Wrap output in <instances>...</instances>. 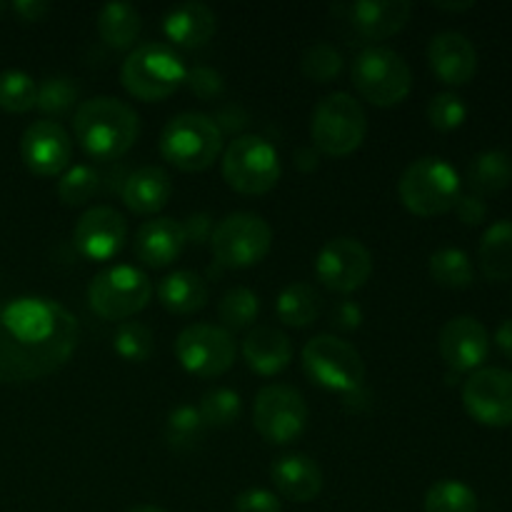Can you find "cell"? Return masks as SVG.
Wrapping results in <instances>:
<instances>
[{"instance_id": "obj_19", "label": "cell", "mask_w": 512, "mask_h": 512, "mask_svg": "<svg viewBox=\"0 0 512 512\" xmlns=\"http://www.w3.org/2000/svg\"><path fill=\"white\" fill-rule=\"evenodd\" d=\"M430 70L445 85H468L478 73V53L468 35L443 30L428 45Z\"/></svg>"}, {"instance_id": "obj_46", "label": "cell", "mask_w": 512, "mask_h": 512, "mask_svg": "<svg viewBox=\"0 0 512 512\" xmlns=\"http://www.w3.org/2000/svg\"><path fill=\"white\" fill-rule=\"evenodd\" d=\"M10 10H13L23 23H40V20L50 13V3H45V0H15V3L10 5Z\"/></svg>"}, {"instance_id": "obj_20", "label": "cell", "mask_w": 512, "mask_h": 512, "mask_svg": "<svg viewBox=\"0 0 512 512\" xmlns=\"http://www.w3.org/2000/svg\"><path fill=\"white\" fill-rule=\"evenodd\" d=\"M333 10L345 13L355 33L365 40H385L400 33L413 15V5L408 0H358Z\"/></svg>"}, {"instance_id": "obj_53", "label": "cell", "mask_w": 512, "mask_h": 512, "mask_svg": "<svg viewBox=\"0 0 512 512\" xmlns=\"http://www.w3.org/2000/svg\"><path fill=\"white\" fill-rule=\"evenodd\" d=\"M5 10H8V5H5L3 0H0V18H3V15H5Z\"/></svg>"}, {"instance_id": "obj_21", "label": "cell", "mask_w": 512, "mask_h": 512, "mask_svg": "<svg viewBox=\"0 0 512 512\" xmlns=\"http://www.w3.org/2000/svg\"><path fill=\"white\" fill-rule=\"evenodd\" d=\"M183 223L173 218H153L145 220L138 228L133 240V253L145 268H168L170 263L180 258L185 248Z\"/></svg>"}, {"instance_id": "obj_27", "label": "cell", "mask_w": 512, "mask_h": 512, "mask_svg": "<svg viewBox=\"0 0 512 512\" xmlns=\"http://www.w3.org/2000/svg\"><path fill=\"white\" fill-rule=\"evenodd\" d=\"M480 270L493 283L512 278V220H498L480 238Z\"/></svg>"}, {"instance_id": "obj_24", "label": "cell", "mask_w": 512, "mask_h": 512, "mask_svg": "<svg viewBox=\"0 0 512 512\" xmlns=\"http://www.w3.org/2000/svg\"><path fill=\"white\" fill-rule=\"evenodd\" d=\"M243 358L253 373L263 378L283 373L293 360V343L283 330L273 325H258L243 340Z\"/></svg>"}, {"instance_id": "obj_8", "label": "cell", "mask_w": 512, "mask_h": 512, "mask_svg": "<svg viewBox=\"0 0 512 512\" xmlns=\"http://www.w3.org/2000/svg\"><path fill=\"white\" fill-rule=\"evenodd\" d=\"M300 360H303L305 375L320 388L333 390V393H355L363 388V355L348 340H340L335 335H315L305 343Z\"/></svg>"}, {"instance_id": "obj_9", "label": "cell", "mask_w": 512, "mask_h": 512, "mask_svg": "<svg viewBox=\"0 0 512 512\" xmlns=\"http://www.w3.org/2000/svg\"><path fill=\"white\" fill-rule=\"evenodd\" d=\"M223 178L235 193L265 195L280 180V155L260 135H238L223 155Z\"/></svg>"}, {"instance_id": "obj_29", "label": "cell", "mask_w": 512, "mask_h": 512, "mask_svg": "<svg viewBox=\"0 0 512 512\" xmlns=\"http://www.w3.org/2000/svg\"><path fill=\"white\" fill-rule=\"evenodd\" d=\"M320 310H323V298L310 283L285 285L275 300L278 320L288 328H308L320 318Z\"/></svg>"}, {"instance_id": "obj_50", "label": "cell", "mask_w": 512, "mask_h": 512, "mask_svg": "<svg viewBox=\"0 0 512 512\" xmlns=\"http://www.w3.org/2000/svg\"><path fill=\"white\" fill-rule=\"evenodd\" d=\"M495 345H498V350L505 358L512 360V320H505V323L498 325V330H495Z\"/></svg>"}, {"instance_id": "obj_10", "label": "cell", "mask_w": 512, "mask_h": 512, "mask_svg": "<svg viewBox=\"0 0 512 512\" xmlns=\"http://www.w3.org/2000/svg\"><path fill=\"white\" fill-rule=\"evenodd\" d=\"M210 248L220 268H253L273 248V228L255 213H230L210 233Z\"/></svg>"}, {"instance_id": "obj_47", "label": "cell", "mask_w": 512, "mask_h": 512, "mask_svg": "<svg viewBox=\"0 0 512 512\" xmlns=\"http://www.w3.org/2000/svg\"><path fill=\"white\" fill-rule=\"evenodd\" d=\"M183 230H185V240H188V243L200 245V243H203V240H208L210 230H213V223H210V215L208 213L190 215V218L183 223Z\"/></svg>"}, {"instance_id": "obj_35", "label": "cell", "mask_w": 512, "mask_h": 512, "mask_svg": "<svg viewBox=\"0 0 512 512\" xmlns=\"http://www.w3.org/2000/svg\"><path fill=\"white\" fill-rule=\"evenodd\" d=\"M113 350L125 360V363H145L155 350V338L148 325L138 320H125L115 328Z\"/></svg>"}, {"instance_id": "obj_44", "label": "cell", "mask_w": 512, "mask_h": 512, "mask_svg": "<svg viewBox=\"0 0 512 512\" xmlns=\"http://www.w3.org/2000/svg\"><path fill=\"white\" fill-rule=\"evenodd\" d=\"M453 210L463 225H480L485 220V215H488V205H485V200L475 193H468V195L460 193L458 203H455Z\"/></svg>"}, {"instance_id": "obj_18", "label": "cell", "mask_w": 512, "mask_h": 512, "mask_svg": "<svg viewBox=\"0 0 512 512\" xmlns=\"http://www.w3.org/2000/svg\"><path fill=\"white\" fill-rule=\"evenodd\" d=\"M440 358L455 373H475L488 360L490 335L480 320L458 315L448 320L438 338Z\"/></svg>"}, {"instance_id": "obj_52", "label": "cell", "mask_w": 512, "mask_h": 512, "mask_svg": "<svg viewBox=\"0 0 512 512\" xmlns=\"http://www.w3.org/2000/svg\"><path fill=\"white\" fill-rule=\"evenodd\" d=\"M125 512H168V510H163V508H155V505H135V508L125 510Z\"/></svg>"}, {"instance_id": "obj_6", "label": "cell", "mask_w": 512, "mask_h": 512, "mask_svg": "<svg viewBox=\"0 0 512 512\" xmlns=\"http://www.w3.org/2000/svg\"><path fill=\"white\" fill-rule=\"evenodd\" d=\"M368 135V118L350 93H330L315 105L310 120V138L318 153L330 158H348L363 145Z\"/></svg>"}, {"instance_id": "obj_4", "label": "cell", "mask_w": 512, "mask_h": 512, "mask_svg": "<svg viewBox=\"0 0 512 512\" xmlns=\"http://www.w3.org/2000/svg\"><path fill=\"white\" fill-rule=\"evenodd\" d=\"M183 58L165 43H143L123 60L120 80L133 98L158 103L170 98L185 83Z\"/></svg>"}, {"instance_id": "obj_45", "label": "cell", "mask_w": 512, "mask_h": 512, "mask_svg": "<svg viewBox=\"0 0 512 512\" xmlns=\"http://www.w3.org/2000/svg\"><path fill=\"white\" fill-rule=\"evenodd\" d=\"M330 323L340 330H358L363 325V308L353 300H343L333 308V315H330Z\"/></svg>"}, {"instance_id": "obj_28", "label": "cell", "mask_w": 512, "mask_h": 512, "mask_svg": "<svg viewBox=\"0 0 512 512\" xmlns=\"http://www.w3.org/2000/svg\"><path fill=\"white\" fill-rule=\"evenodd\" d=\"M95 28H98L100 40L105 45L115 50H128L133 48L140 30H143V18H140V10L135 5L108 3L98 10Z\"/></svg>"}, {"instance_id": "obj_37", "label": "cell", "mask_w": 512, "mask_h": 512, "mask_svg": "<svg viewBox=\"0 0 512 512\" xmlns=\"http://www.w3.org/2000/svg\"><path fill=\"white\" fill-rule=\"evenodd\" d=\"M198 410L203 415L205 428H228V425H233L240 418L243 400H240L235 390L213 388L200 398Z\"/></svg>"}, {"instance_id": "obj_7", "label": "cell", "mask_w": 512, "mask_h": 512, "mask_svg": "<svg viewBox=\"0 0 512 512\" xmlns=\"http://www.w3.org/2000/svg\"><path fill=\"white\" fill-rule=\"evenodd\" d=\"M353 85L368 103L378 108H393L403 103L413 90V73L405 58L395 50L373 45L355 55Z\"/></svg>"}, {"instance_id": "obj_49", "label": "cell", "mask_w": 512, "mask_h": 512, "mask_svg": "<svg viewBox=\"0 0 512 512\" xmlns=\"http://www.w3.org/2000/svg\"><path fill=\"white\" fill-rule=\"evenodd\" d=\"M293 163L300 173H313V170H318L320 165V153L313 148V145H308V148H298L293 153Z\"/></svg>"}, {"instance_id": "obj_33", "label": "cell", "mask_w": 512, "mask_h": 512, "mask_svg": "<svg viewBox=\"0 0 512 512\" xmlns=\"http://www.w3.org/2000/svg\"><path fill=\"white\" fill-rule=\"evenodd\" d=\"M205 423L195 405H178L165 420V440L173 450H193L203 440Z\"/></svg>"}, {"instance_id": "obj_40", "label": "cell", "mask_w": 512, "mask_h": 512, "mask_svg": "<svg viewBox=\"0 0 512 512\" xmlns=\"http://www.w3.org/2000/svg\"><path fill=\"white\" fill-rule=\"evenodd\" d=\"M300 70L313 83H330L343 70V55L330 43H313L300 58Z\"/></svg>"}, {"instance_id": "obj_15", "label": "cell", "mask_w": 512, "mask_h": 512, "mask_svg": "<svg viewBox=\"0 0 512 512\" xmlns=\"http://www.w3.org/2000/svg\"><path fill=\"white\" fill-rule=\"evenodd\" d=\"M463 405L470 418L488 428L512 425V373L505 368H480L465 380Z\"/></svg>"}, {"instance_id": "obj_36", "label": "cell", "mask_w": 512, "mask_h": 512, "mask_svg": "<svg viewBox=\"0 0 512 512\" xmlns=\"http://www.w3.org/2000/svg\"><path fill=\"white\" fill-rule=\"evenodd\" d=\"M38 85L23 70H3L0 73V110L5 113H28L35 108Z\"/></svg>"}, {"instance_id": "obj_51", "label": "cell", "mask_w": 512, "mask_h": 512, "mask_svg": "<svg viewBox=\"0 0 512 512\" xmlns=\"http://www.w3.org/2000/svg\"><path fill=\"white\" fill-rule=\"evenodd\" d=\"M435 8L438 10H450V13H460V10H470V8H475V3L473 0H463V3H433Z\"/></svg>"}, {"instance_id": "obj_2", "label": "cell", "mask_w": 512, "mask_h": 512, "mask_svg": "<svg viewBox=\"0 0 512 512\" xmlns=\"http://www.w3.org/2000/svg\"><path fill=\"white\" fill-rule=\"evenodd\" d=\"M73 133L90 158L118 160L138 140L140 118L123 100L98 95L75 108Z\"/></svg>"}, {"instance_id": "obj_12", "label": "cell", "mask_w": 512, "mask_h": 512, "mask_svg": "<svg viewBox=\"0 0 512 512\" xmlns=\"http://www.w3.org/2000/svg\"><path fill=\"white\" fill-rule=\"evenodd\" d=\"M253 425L265 443H295L308 428V403L303 393L283 383L260 388L253 405Z\"/></svg>"}, {"instance_id": "obj_38", "label": "cell", "mask_w": 512, "mask_h": 512, "mask_svg": "<svg viewBox=\"0 0 512 512\" xmlns=\"http://www.w3.org/2000/svg\"><path fill=\"white\" fill-rule=\"evenodd\" d=\"M100 190V173L90 165L68 168L58 180V198L68 208L85 205Z\"/></svg>"}, {"instance_id": "obj_14", "label": "cell", "mask_w": 512, "mask_h": 512, "mask_svg": "<svg viewBox=\"0 0 512 512\" xmlns=\"http://www.w3.org/2000/svg\"><path fill=\"white\" fill-rule=\"evenodd\" d=\"M373 273V255L360 240L333 238L315 255V278L340 295L363 288Z\"/></svg>"}, {"instance_id": "obj_23", "label": "cell", "mask_w": 512, "mask_h": 512, "mask_svg": "<svg viewBox=\"0 0 512 512\" xmlns=\"http://www.w3.org/2000/svg\"><path fill=\"white\" fill-rule=\"evenodd\" d=\"M218 30V15L213 8L198 0L170 8L163 18V33L178 48H200Z\"/></svg>"}, {"instance_id": "obj_5", "label": "cell", "mask_w": 512, "mask_h": 512, "mask_svg": "<svg viewBox=\"0 0 512 512\" xmlns=\"http://www.w3.org/2000/svg\"><path fill=\"white\" fill-rule=\"evenodd\" d=\"M223 133L205 113H180L160 133V155L183 173H200L218 160Z\"/></svg>"}, {"instance_id": "obj_17", "label": "cell", "mask_w": 512, "mask_h": 512, "mask_svg": "<svg viewBox=\"0 0 512 512\" xmlns=\"http://www.w3.org/2000/svg\"><path fill=\"white\" fill-rule=\"evenodd\" d=\"M128 240V223L110 205H95L85 210L73 228V245L83 258L105 263L123 250Z\"/></svg>"}, {"instance_id": "obj_39", "label": "cell", "mask_w": 512, "mask_h": 512, "mask_svg": "<svg viewBox=\"0 0 512 512\" xmlns=\"http://www.w3.org/2000/svg\"><path fill=\"white\" fill-rule=\"evenodd\" d=\"M80 88L73 78L68 75H50L38 85V95H35V108L45 115H60L68 108H73L78 100Z\"/></svg>"}, {"instance_id": "obj_34", "label": "cell", "mask_w": 512, "mask_h": 512, "mask_svg": "<svg viewBox=\"0 0 512 512\" xmlns=\"http://www.w3.org/2000/svg\"><path fill=\"white\" fill-rule=\"evenodd\" d=\"M260 313V298L258 293H253L250 288H233L220 298L218 303V315L223 320L225 330H243L248 325L255 323Z\"/></svg>"}, {"instance_id": "obj_16", "label": "cell", "mask_w": 512, "mask_h": 512, "mask_svg": "<svg viewBox=\"0 0 512 512\" xmlns=\"http://www.w3.org/2000/svg\"><path fill=\"white\" fill-rule=\"evenodd\" d=\"M20 155L30 173L55 178L68 170L73 158V140L58 120H35L20 138Z\"/></svg>"}, {"instance_id": "obj_22", "label": "cell", "mask_w": 512, "mask_h": 512, "mask_svg": "<svg viewBox=\"0 0 512 512\" xmlns=\"http://www.w3.org/2000/svg\"><path fill=\"white\" fill-rule=\"evenodd\" d=\"M270 480L283 498L293 503H310L323 490V470L310 455L290 453L270 465Z\"/></svg>"}, {"instance_id": "obj_25", "label": "cell", "mask_w": 512, "mask_h": 512, "mask_svg": "<svg viewBox=\"0 0 512 512\" xmlns=\"http://www.w3.org/2000/svg\"><path fill=\"white\" fill-rule=\"evenodd\" d=\"M173 195V180L158 165H143L123 183L125 208L138 215H155L168 205Z\"/></svg>"}, {"instance_id": "obj_13", "label": "cell", "mask_w": 512, "mask_h": 512, "mask_svg": "<svg viewBox=\"0 0 512 512\" xmlns=\"http://www.w3.org/2000/svg\"><path fill=\"white\" fill-rule=\"evenodd\" d=\"M175 358L195 378H220L235 363V340L220 325L193 323L175 338Z\"/></svg>"}, {"instance_id": "obj_32", "label": "cell", "mask_w": 512, "mask_h": 512, "mask_svg": "<svg viewBox=\"0 0 512 512\" xmlns=\"http://www.w3.org/2000/svg\"><path fill=\"white\" fill-rule=\"evenodd\" d=\"M478 495L460 480H438L425 493V512H478Z\"/></svg>"}, {"instance_id": "obj_48", "label": "cell", "mask_w": 512, "mask_h": 512, "mask_svg": "<svg viewBox=\"0 0 512 512\" xmlns=\"http://www.w3.org/2000/svg\"><path fill=\"white\" fill-rule=\"evenodd\" d=\"M213 120H215V125L220 128V133H223V130L235 133V130H240L248 125V115H245V110L240 108V105H228V108L220 110L218 118H213Z\"/></svg>"}, {"instance_id": "obj_41", "label": "cell", "mask_w": 512, "mask_h": 512, "mask_svg": "<svg viewBox=\"0 0 512 512\" xmlns=\"http://www.w3.org/2000/svg\"><path fill=\"white\" fill-rule=\"evenodd\" d=\"M428 120L440 133H453L468 120V105L458 93H438L428 103Z\"/></svg>"}, {"instance_id": "obj_42", "label": "cell", "mask_w": 512, "mask_h": 512, "mask_svg": "<svg viewBox=\"0 0 512 512\" xmlns=\"http://www.w3.org/2000/svg\"><path fill=\"white\" fill-rule=\"evenodd\" d=\"M185 83H188L190 93L198 95L200 100H215L225 93L223 73H218L215 68H208V65H195L193 70H188Z\"/></svg>"}, {"instance_id": "obj_26", "label": "cell", "mask_w": 512, "mask_h": 512, "mask_svg": "<svg viewBox=\"0 0 512 512\" xmlns=\"http://www.w3.org/2000/svg\"><path fill=\"white\" fill-rule=\"evenodd\" d=\"M155 293H158L160 305L175 315L198 313L208 305V285L193 270H175L165 275Z\"/></svg>"}, {"instance_id": "obj_43", "label": "cell", "mask_w": 512, "mask_h": 512, "mask_svg": "<svg viewBox=\"0 0 512 512\" xmlns=\"http://www.w3.org/2000/svg\"><path fill=\"white\" fill-rule=\"evenodd\" d=\"M280 498L273 490L248 488L235 498V512H280Z\"/></svg>"}, {"instance_id": "obj_30", "label": "cell", "mask_w": 512, "mask_h": 512, "mask_svg": "<svg viewBox=\"0 0 512 512\" xmlns=\"http://www.w3.org/2000/svg\"><path fill=\"white\" fill-rule=\"evenodd\" d=\"M512 183V158L505 150H483L468 168V185L475 195L503 193Z\"/></svg>"}, {"instance_id": "obj_3", "label": "cell", "mask_w": 512, "mask_h": 512, "mask_svg": "<svg viewBox=\"0 0 512 512\" xmlns=\"http://www.w3.org/2000/svg\"><path fill=\"white\" fill-rule=\"evenodd\" d=\"M398 195L418 218L450 213L460 198V175L448 160L425 155L410 163L398 180Z\"/></svg>"}, {"instance_id": "obj_1", "label": "cell", "mask_w": 512, "mask_h": 512, "mask_svg": "<svg viewBox=\"0 0 512 512\" xmlns=\"http://www.w3.org/2000/svg\"><path fill=\"white\" fill-rule=\"evenodd\" d=\"M80 325L58 300L23 295L0 303V383H33L63 368Z\"/></svg>"}, {"instance_id": "obj_11", "label": "cell", "mask_w": 512, "mask_h": 512, "mask_svg": "<svg viewBox=\"0 0 512 512\" xmlns=\"http://www.w3.org/2000/svg\"><path fill=\"white\" fill-rule=\"evenodd\" d=\"M153 283L135 265H113L95 275L88 285V303L103 320H128L153 298Z\"/></svg>"}, {"instance_id": "obj_31", "label": "cell", "mask_w": 512, "mask_h": 512, "mask_svg": "<svg viewBox=\"0 0 512 512\" xmlns=\"http://www.w3.org/2000/svg\"><path fill=\"white\" fill-rule=\"evenodd\" d=\"M430 278L450 290H463L473 285L475 270L468 253L460 248H440L430 255Z\"/></svg>"}]
</instances>
